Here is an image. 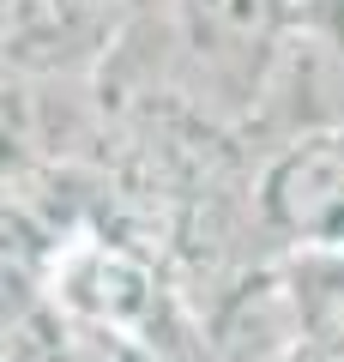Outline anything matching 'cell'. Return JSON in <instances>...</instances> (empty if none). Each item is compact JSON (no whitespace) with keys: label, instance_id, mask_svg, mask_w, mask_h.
<instances>
[{"label":"cell","instance_id":"1","mask_svg":"<svg viewBox=\"0 0 344 362\" xmlns=\"http://www.w3.org/2000/svg\"><path fill=\"white\" fill-rule=\"evenodd\" d=\"M290 25V0H169V42L193 103L229 97V115H248Z\"/></svg>","mask_w":344,"mask_h":362},{"label":"cell","instance_id":"2","mask_svg":"<svg viewBox=\"0 0 344 362\" xmlns=\"http://www.w3.org/2000/svg\"><path fill=\"white\" fill-rule=\"evenodd\" d=\"M254 211L290 254L344 247V127L284 139L254 181Z\"/></svg>","mask_w":344,"mask_h":362},{"label":"cell","instance_id":"3","mask_svg":"<svg viewBox=\"0 0 344 362\" xmlns=\"http://www.w3.org/2000/svg\"><path fill=\"white\" fill-rule=\"evenodd\" d=\"M55 302L91 332H145L164 308L151 259L115 235H73L55 259Z\"/></svg>","mask_w":344,"mask_h":362},{"label":"cell","instance_id":"4","mask_svg":"<svg viewBox=\"0 0 344 362\" xmlns=\"http://www.w3.org/2000/svg\"><path fill=\"white\" fill-rule=\"evenodd\" d=\"M217 362H302V314H296L290 266H248L212 308Z\"/></svg>","mask_w":344,"mask_h":362},{"label":"cell","instance_id":"5","mask_svg":"<svg viewBox=\"0 0 344 362\" xmlns=\"http://www.w3.org/2000/svg\"><path fill=\"white\" fill-rule=\"evenodd\" d=\"M284 266L302 314V356L344 362V247H302Z\"/></svg>","mask_w":344,"mask_h":362},{"label":"cell","instance_id":"6","mask_svg":"<svg viewBox=\"0 0 344 362\" xmlns=\"http://www.w3.org/2000/svg\"><path fill=\"white\" fill-rule=\"evenodd\" d=\"M97 13L109 25H127V18H164L169 0H97Z\"/></svg>","mask_w":344,"mask_h":362},{"label":"cell","instance_id":"7","mask_svg":"<svg viewBox=\"0 0 344 362\" xmlns=\"http://www.w3.org/2000/svg\"><path fill=\"white\" fill-rule=\"evenodd\" d=\"M49 362H91V356H67V350H55V356Z\"/></svg>","mask_w":344,"mask_h":362},{"label":"cell","instance_id":"8","mask_svg":"<svg viewBox=\"0 0 344 362\" xmlns=\"http://www.w3.org/2000/svg\"><path fill=\"white\" fill-rule=\"evenodd\" d=\"M308 6H314V0H290V13H308Z\"/></svg>","mask_w":344,"mask_h":362}]
</instances>
